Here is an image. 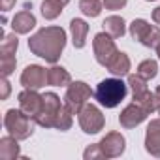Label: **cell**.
Listing matches in <instances>:
<instances>
[{
    "instance_id": "ba28073f",
    "label": "cell",
    "mask_w": 160,
    "mask_h": 160,
    "mask_svg": "<svg viewBox=\"0 0 160 160\" xmlns=\"http://www.w3.org/2000/svg\"><path fill=\"white\" fill-rule=\"evenodd\" d=\"M60 108H62L60 98L55 92H45L43 94V109L36 117V124H40L43 128H55V121H57Z\"/></svg>"
},
{
    "instance_id": "1f68e13d",
    "label": "cell",
    "mask_w": 160,
    "mask_h": 160,
    "mask_svg": "<svg viewBox=\"0 0 160 160\" xmlns=\"http://www.w3.org/2000/svg\"><path fill=\"white\" fill-rule=\"evenodd\" d=\"M152 21H154L156 25H160V6L152 10Z\"/></svg>"
},
{
    "instance_id": "cb8c5ba5",
    "label": "cell",
    "mask_w": 160,
    "mask_h": 160,
    "mask_svg": "<svg viewBox=\"0 0 160 160\" xmlns=\"http://www.w3.org/2000/svg\"><path fill=\"white\" fill-rule=\"evenodd\" d=\"M138 73L143 77V79H152V77H156V73H158V62L156 60H152V58H145V60H141L139 62V66H138Z\"/></svg>"
},
{
    "instance_id": "44dd1931",
    "label": "cell",
    "mask_w": 160,
    "mask_h": 160,
    "mask_svg": "<svg viewBox=\"0 0 160 160\" xmlns=\"http://www.w3.org/2000/svg\"><path fill=\"white\" fill-rule=\"evenodd\" d=\"M62 10H64V4L60 0H43V4H42V15L47 21L57 19L62 13Z\"/></svg>"
},
{
    "instance_id": "5b68a950",
    "label": "cell",
    "mask_w": 160,
    "mask_h": 160,
    "mask_svg": "<svg viewBox=\"0 0 160 160\" xmlns=\"http://www.w3.org/2000/svg\"><path fill=\"white\" fill-rule=\"evenodd\" d=\"M130 36L151 49H156L160 45V28L149 25L145 19H134L130 23Z\"/></svg>"
},
{
    "instance_id": "e0dca14e",
    "label": "cell",
    "mask_w": 160,
    "mask_h": 160,
    "mask_svg": "<svg viewBox=\"0 0 160 160\" xmlns=\"http://www.w3.org/2000/svg\"><path fill=\"white\" fill-rule=\"evenodd\" d=\"M108 70H109L115 77H124V75H128V72H130V58H128V55L122 53V51H119V53L113 57V60L108 64Z\"/></svg>"
},
{
    "instance_id": "ac0fdd59",
    "label": "cell",
    "mask_w": 160,
    "mask_h": 160,
    "mask_svg": "<svg viewBox=\"0 0 160 160\" xmlns=\"http://www.w3.org/2000/svg\"><path fill=\"white\" fill-rule=\"evenodd\" d=\"M19 139L13 136H4L0 139V158L2 160H13L19 156Z\"/></svg>"
},
{
    "instance_id": "7402d4cb",
    "label": "cell",
    "mask_w": 160,
    "mask_h": 160,
    "mask_svg": "<svg viewBox=\"0 0 160 160\" xmlns=\"http://www.w3.org/2000/svg\"><path fill=\"white\" fill-rule=\"evenodd\" d=\"M72 122H73V113H72L66 106H62V108H60V111H58V115H57L55 128H57V130H60V132H66V130H70V128H72Z\"/></svg>"
},
{
    "instance_id": "836d02e7",
    "label": "cell",
    "mask_w": 160,
    "mask_h": 160,
    "mask_svg": "<svg viewBox=\"0 0 160 160\" xmlns=\"http://www.w3.org/2000/svg\"><path fill=\"white\" fill-rule=\"evenodd\" d=\"M156 55H158V60H160V45L156 47Z\"/></svg>"
},
{
    "instance_id": "d590c367",
    "label": "cell",
    "mask_w": 160,
    "mask_h": 160,
    "mask_svg": "<svg viewBox=\"0 0 160 160\" xmlns=\"http://www.w3.org/2000/svg\"><path fill=\"white\" fill-rule=\"evenodd\" d=\"M60 2H62V4H64V6H66V4H68V2H70V0H60Z\"/></svg>"
},
{
    "instance_id": "83f0119b",
    "label": "cell",
    "mask_w": 160,
    "mask_h": 160,
    "mask_svg": "<svg viewBox=\"0 0 160 160\" xmlns=\"http://www.w3.org/2000/svg\"><path fill=\"white\" fill-rule=\"evenodd\" d=\"M83 158H85V160H98V158H106V154H104L100 143H92V145H89V147L85 149Z\"/></svg>"
},
{
    "instance_id": "7c38bea8",
    "label": "cell",
    "mask_w": 160,
    "mask_h": 160,
    "mask_svg": "<svg viewBox=\"0 0 160 160\" xmlns=\"http://www.w3.org/2000/svg\"><path fill=\"white\" fill-rule=\"evenodd\" d=\"M147 115H149V113H147L139 104L132 102L130 106H126V108L121 111V115H119V122H121L122 128L130 130V128H136L138 124H141V122L147 119Z\"/></svg>"
},
{
    "instance_id": "2e32d148",
    "label": "cell",
    "mask_w": 160,
    "mask_h": 160,
    "mask_svg": "<svg viewBox=\"0 0 160 160\" xmlns=\"http://www.w3.org/2000/svg\"><path fill=\"white\" fill-rule=\"evenodd\" d=\"M47 83L53 85V87H68L72 83V75L66 68L53 64L47 70Z\"/></svg>"
},
{
    "instance_id": "4fadbf2b",
    "label": "cell",
    "mask_w": 160,
    "mask_h": 160,
    "mask_svg": "<svg viewBox=\"0 0 160 160\" xmlns=\"http://www.w3.org/2000/svg\"><path fill=\"white\" fill-rule=\"evenodd\" d=\"M145 151L151 156L160 158V119H154L149 122L145 132Z\"/></svg>"
},
{
    "instance_id": "8992f818",
    "label": "cell",
    "mask_w": 160,
    "mask_h": 160,
    "mask_svg": "<svg viewBox=\"0 0 160 160\" xmlns=\"http://www.w3.org/2000/svg\"><path fill=\"white\" fill-rule=\"evenodd\" d=\"M113 40H115V38L109 36L108 32H98V34L94 36V40H92L94 58H96L98 64H102V66H106V68H108V64L113 60V57L119 53V49H117V45H115Z\"/></svg>"
},
{
    "instance_id": "ffe728a7",
    "label": "cell",
    "mask_w": 160,
    "mask_h": 160,
    "mask_svg": "<svg viewBox=\"0 0 160 160\" xmlns=\"http://www.w3.org/2000/svg\"><path fill=\"white\" fill-rule=\"evenodd\" d=\"M134 102L139 104L147 113H152L156 111V106H158V100H156V94L151 92V91H145V92H139V94H134Z\"/></svg>"
},
{
    "instance_id": "d6a6232c",
    "label": "cell",
    "mask_w": 160,
    "mask_h": 160,
    "mask_svg": "<svg viewBox=\"0 0 160 160\" xmlns=\"http://www.w3.org/2000/svg\"><path fill=\"white\" fill-rule=\"evenodd\" d=\"M154 94H156V100H158V102H160V85H158V87H156V91H154Z\"/></svg>"
},
{
    "instance_id": "e575fe53",
    "label": "cell",
    "mask_w": 160,
    "mask_h": 160,
    "mask_svg": "<svg viewBox=\"0 0 160 160\" xmlns=\"http://www.w3.org/2000/svg\"><path fill=\"white\" fill-rule=\"evenodd\" d=\"M156 111H158V115H160V102H158V106H156Z\"/></svg>"
},
{
    "instance_id": "f546056e",
    "label": "cell",
    "mask_w": 160,
    "mask_h": 160,
    "mask_svg": "<svg viewBox=\"0 0 160 160\" xmlns=\"http://www.w3.org/2000/svg\"><path fill=\"white\" fill-rule=\"evenodd\" d=\"M0 87H2V94H0V98H2V100H8V96H10V91H12L8 77H2V81H0Z\"/></svg>"
},
{
    "instance_id": "4316f807",
    "label": "cell",
    "mask_w": 160,
    "mask_h": 160,
    "mask_svg": "<svg viewBox=\"0 0 160 160\" xmlns=\"http://www.w3.org/2000/svg\"><path fill=\"white\" fill-rule=\"evenodd\" d=\"M15 66H17L15 55H0V72H2V77H10L13 73Z\"/></svg>"
},
{
    "instance_id": "3957f363",
    "label": "cell",
    "mask_w": 160,
    "mask_h": 160,
    "mask_svg": "<svg viewBox=\"0 0 160 160\" xmlns=\"http://www.w3.org/2000/svg\"><path fill=\"white\" fill-rule=\"evenodd\" d=\"M4 126L10 136L17 138L21 141V139H28L34 134L36 121L32 117H28L27 113H23L21 109H8L4 115Z\"/></svg>"
},
{
    "instance_id": "8fae6325",
    "label": "cell",
    "mask_w": 160,
    "mask_h": 160,
    "mask_svg": "<svg viewBox=\"0 0 160 160\" xmlns=\"http://www.w3.org/2000/svg\"><path fill=\"white\" fill-rule=\"evenodd\" d=\"M100 147L106 154V158H117L124 152L126 149V139L121 132H109L102 138L100 141Z\"/></svg>"
},
{
    "instance_id": "30bf717a",
    "label": "cell",
    "mask_w": 160,
    "mask_h": 160,
    "mask_svg": "<svg viewBox=\"0 0 160 160\" xmlns=\"http://www.w3.org/2000/svg\"><path fill=\"white\" fill-rule=\"evenodd\" d=\"M45 83H47V72H45V68L40 66V64H30V66H27V68L23 70V73H21V85H23L25 89H34V91H38V89L45 87Z\"/></svg>"
},
{
    "instance_id": "7a4b0ae2",
    "label": "cell",
    "mask_w": 160,
    "mask_h": 160,
    "mask_svg": "<svg viewBox=\"0 0 160 160\" xmlns=\"http://www.w3.org/2000/svg\"><path fill=\"white\" fill-rule=\"evenodd\" d=\"M126 92H128V85L122 83V79L121 77H111V79H104V81L98 83V87L94 91V98L98 100L100 106H104L108 109H113L124 100Z\"/></svg>"
},
{
    "instance_id": "f1b7e54d",
    "label": "cell",
    "mask_w": 160,
    "mask_h": 160,
    "mask_svg": "<svg viewBox=\"0 0 160 160\" xmlns=\"http://www.w3.org/2000/svg\"><path fill=\"white\" fill-rule=\"evenodd\" d=\"M128 0H104V6L106 10H111V12H117V10H122L126 6Z\"/></svg>"
},
{
    "instance_id": "6da1fadb",
    "label": "cell",
    "mask_w": 160,
    "mask_h": 160,
    "mask_svg": "<svg viewBox=\"0 0 160 160\" xmlns=\"http://www.w3.org/2000/svg\"><path fill=\"white\" fill-rule=\"evenodd\" d=\"M66 47V32L62 27H43L28 40L32 55L43 58L49 64H57Z\"/></svg>"
},
{
    "instance_id": "603a6c76",
    "label": "cell",
    "mask_w": 160,
    "mask_h": 160,
    "mask_svg": "<svg viewBox=\"0 0 160 160\" xmlns=\"http://www.w3.org/2000/svg\"><path fill=\"white\" fill-rule=\"evenodd\" d=\"M102 6L104 2H100V0H79V10L87 17H98L102 12Z\"/></svg>"
},
{
    "instance_id": "8d00e7d4",
    "label": "cell",
    "mask_w": 160,
    "mask_h": 160,
    "mask_svg": "<svg viewBox=\"0 0 160 160\" xmlns=\"http://www.w3.org/2000/svg\"><path fill=\"white\" fill-rule=\"evenodd\" d=\"M145 2H154V0H145Z\"/></svg>"
},
{
    "instance_id": "d6986e66",
    "label": "cell",
    "mask_w": 160,
    "mask_h": 160,
    "mask_svg": "<svg viewBox=\"0 0 160 160\" xmlns=\"http://www.w3.org/2000/svg\"><path fill=\"white\" fill-rule=\"evenodd\" d=\"M102 27H104V32H108V34L113 36V38H122L124 32H126L124 19L119 17V15H109V17H106V21L102 23Z\"/></svg>"
},
{
    "instance_id": "5bb4252c",
    "label": "cell",
    "mask_w": 160,
    "mask_h": 160,
    "mask_svg": "<svg viewBox=\"0 0 160 160\" xmlns=\"http://www.w3.org/2000/svg\"><path fill=\"white\" fill-rule=\"evenodd\" d=\"M70 34H72V43L75 49H83L87 43V34H89V25L83 19H72L70 21Z\"/></svg>"
},
{
    "instance_id": "9c48e42d",
    "label": "cell",
    "mask_w": 160,
    "mask_h": 160,
    "mask_svg": "<svg viewBox=\"0 0 160 160\" xmlns=\"http://www.w3.org/2000/svg\"><path fill=\"white\" fill-rule=\"evenodd\" d=\"M17 100H19V109L36 121V117L43 109V94H38V91L34 89H25L19 92Z\"/></svg>"
},
{
    "instance_id": "52a82bcc",
    "label": "cell",
    "mask_w": 160,
    "mask_h": 160,
    "mask_svg": "<svg viewBox=\"0 0 160 160\" xmlns=\"http://www.w3.org/2000/svg\"><path fill=\"white\" fill-rule=\"evenodd\" d=\"M106 124L104 113L94 104H85V108L79 111V126L85 134H98Z\"/></svg>"
},
{
    "instance_id": "277c9868",
    "label": "cell",
    "mask_w": 160,
    "mask_h": 160,
    "mask_svg": "<svg viewBox=\"0 0 160 160\" xmlns=\"http://www.w3.org/2000/svg\"><path fill=\"white\" fill-rule=\"evenodd\" d=\"M91 96H94V92L85 81H72L64 94V106L73 115H79V111L85 108V104H87V100H91Z\"/></svg>"
},
{
    "instance_id": "484cf974",
    "label": "cell",
    "mask_w": 160,
    "mask_h": 160,
    "mask_svg": "<svg viewBox=\"0 0 160 160\" xmlns=\"http://www.w3.org/2000/svg\"><path fill=\"white\" fill-rule=\"evenodd\" d=\"M17 47H19V40H17L15 32L6 34L4 40H2V45H0V55H15Z\"/></svg>"
},
{
    "instance_id": "4dcf8cb0",
    "label": "cell",
    "mask_w": 160,
    "mask_h": 160,
    "mask_svg": "<svg viewBox=\"0 0 160 160\" xmlns=\"http://www.w3.org/2000/svg\"><path fill=\"white\" fill-rule=\"evenodd\" d=\"M15 2H17V0H0V10L6 13V12H10L15 6Z\"/></svg>"
},
{
    "instance_id": "9a60e30c",
    "label": "cell",
    "mask_w": 160,
    "mask_h": 160,
    "mask_svg": "<svg viewBox=\"0 0 160 160\" xmlns=\"http://www.w3.org/2000/svg\"><path fill=\"white\" fill-rule=\"evenodd\" d=\"M34 27H36V17L28 10H23V12L15 13V17L12 19V28H13L15 34H28Z\"/></svg>"
},
{
    "instance_id": "d4e9b609",
    "label": "cell",
    "mask_w": 160,
    "mask_h": 160,
    "mask_svg": "<svg viewBox=\"0 0 160 160\" xmlns=\"http://www.w3.org/2000/svg\"><path fill=\"white\" fill-rule=\"evenodd\" d=\"M126 85L130 87V91H132V96H134V94H139V92H145V91H149V89H147V79H143V77H141L138 72L128 75V83H126Z\"/></svg>"
}]
</instances>
